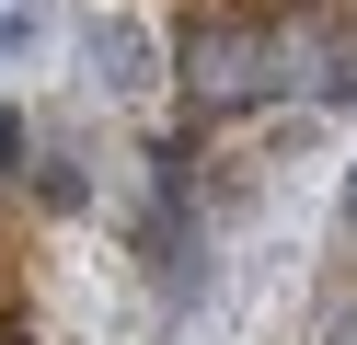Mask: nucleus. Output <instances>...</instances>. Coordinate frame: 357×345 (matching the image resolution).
I'll use <instances>...</instances> for the list:
<instances>
[{
  "label": "nucleus",
  "instance_id": "4",
  "mask_svg": "<svg viewBox=\"0 0 357 345\" xmlns=\"http://www.w3.org/2000/svg\"><path fill=\"white\" fill-rule=\"evenodd\" d=\"M0 173H35V127H24V104H0Z\"/></svg>",
  "mask_w": 357,
  "mask_h": 345
},
{
  "label": "nucleus",
  "instance_id": "7",
  "mask_svg": "<svg viewBox=\"0 0 357 345\" xmlns=\"http://www.w3.org/2000/svg\"><path fill=\"white\" fill-rule=\"evenodd\" d=\"M334 242L357 253V161H346V184H334Z\"/></svg>",
  "mask_w": 357,
  "mask_h": 345
},
{
  "label": "nucleus",
  "instance_id": "2",
  "mask_svg": "<svg viewBox=\"0 0 357 345\" xmlns=\"http://www.w3.org/2000/svg\"><path fill=\"white\" fill-rule=\"evenodd\" d=\"M93 58H116V81H150V46H139V23H104V35H93Z\"/></svg>",
  "mask_w": 357,
  "mask_h": 345
},
{
  "label": "nucleus",
  "instance_id": "1",
  "mask_svg": "<svg viewBox=\"0 0 357 345\" xmlns=\"http://www.w3.org/2000/svg\"><path fill=\"white\" fill-rule=\"evenodd\" d=\"M288 69H277V35H254V23H196L185 35V104L196 115H231V104H254V92H277Z\"/></svg>",
  "mask_w": 357,
  "mask_h": 345
},
{
  "label": "nucleus",
  "instance_id": "3",
  "mask_svg": "<svg viewBox=\"0 0 357 345\" xmlns=\"http://www.w3.org/2000/svg\"><path fill=\"white\" fill-rule=\"evenodd\" d=\"M35 196H47V207H93V173H81V161H47V173H35Z\"/></svg>",
  "mask_w": 357,
  "mask_h": 345
},
{
  "label": "nucleus",
  "instance_id": "8",
  "mask_svg": "<svg viewBox=\"0 0 357 345\" xmlns=\"http://www.w3.org/2000/svg\"><path fill=\"white\" fill-rule=\"evenodd\" d=\"M323 345H357V299H346V311H323Z\"/></svg>",
  "mask_w": 357,
  "mask_h": 345
},
{
  "label": "nucleus",
  "instance_id": "6",
  "mask_svg": "<svg viewBox=\"0 0 357 345\" xmlns=\"http://www.w3.org/2000/svg\"><path fill=\"white\" fill-rule=\"evenodd\" d=\"M24 46H35V12H24V0H0V58H24Z\"/></svg>",
  "mask_w": 357,
  "mask_h": 345
},
{
  "label": "nucleus",
  "instance_id": "5",
  "mask_svg": "<svg viewBox=\"0 0 357 345\" xmlns=\"http://www.w3.org/2000/svg\"><path fill=\"white\" fill-rule=\"evenodd\" d=\"M311 92H323V104H357V46H323V81Z\"/></svg>",
  "mask_w": 357,
  "mask_h": 345
}]
</instances>
